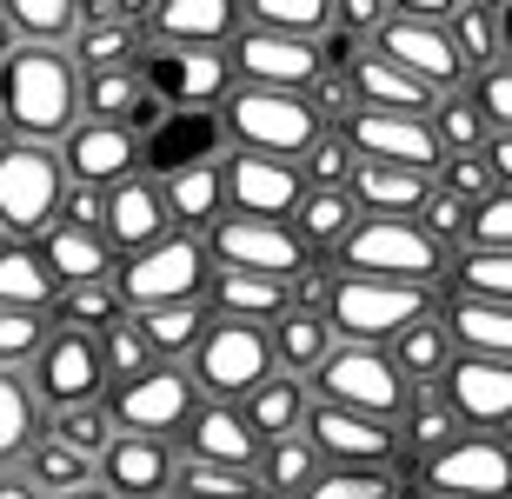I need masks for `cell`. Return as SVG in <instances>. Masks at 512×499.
<instances>
[{"instance_id":"6da1fadb","label":"cell","mask_w":512,"mask_h":499,"mask_svg":"<svg viewBox=\"0 0 512 499\" xmlns=\"http://www.w3.org/2000/svg\"><path fill=\"white\" fill-rule=\"evenodd\" d=\"M0 120H7V140H34V147H54L80 120V74L67 67L60 47H14L7 54Z\"/></svg>"},{"instance_id":"7a4b0ae2","label":"cell","mask_w":512,"mask_h":499,"mask_svg":"<svg viewBox=\"0 0 512 499\" xmlns=\"http://www.w3.org/2000/svg\"><path fill=\"white\" fill-rule=\"evenodd\" d=\"M320 320L340 346H393L406 327L433 320V293L413 287H386V280H326L320 287Z\"/></svg>"},{"instance_id":"3957f363","label":"cell","mask_w":512,"mask_h":499,"mask_svg":"<svg viewBox=\"0 0 512 499\" xmlns=\"http://www.w3.org/2000/svg\"><path fill=\"white\" fill-rule=\"evenodd\" d=\"M333 267L340 280H386V287H413L426 293L446 273V253L413 227V220H360L333 247Z\"/></svg>"},{"instance_id":"277c9868","label":"cell","mask_w":512,"mask_h":499,"mask_svg":"<svg viewBox=\"0 0 512 499\" xmlns=\"http://www.w3.org/2000/svg\"><path fill=\"white\" fill-rule=\"evenodd\" d=\"M220 127H227V154H260V160H293L326 134L306 94H260V87H233L220 100Z\"/></svg>"},{"instance_id":"5b68a950","label":"cell","mask_w":512,"mask_h":499,"mask_svg":"<svg viewBox=\"0 0 512 499\" xmlns=\"http://www.w3.org/2000/svg\"><path fill=\"white\" fill-rule=\"evenodd\" d=\"M213 280V260L193 233H167L160 247L114 260V300L127 313H153V307H180V300H200Z\"/></svg>"},{"instance_id":"8992f818","label":"cell","mask_w":512,"mask_h":499,"mask_svg":"<svg viewBox=\"0 0 512 499\" xmlns=\"http://www.w3.org/2000/svg\"><path fill=\"white\" fill-rule=\"evenodd\" d=\"M306 400L340 406V413H366V420L393 426L399 406H406V380L386 366L380 346H340L333 340V353L306 373Z\"/></svg>"},{"instance_id":"52a82bcc","label":"cell","mask_w":512,"mask_h":499,"mask_svg":"<svg viewBox=\"0 0 512 499\" xmlns=\"http://www.w3.org/2000/svg\"><path fill=\"white\" fill-rule=\"evenodd\" d=\"M60 193H67V180H60L54 147H34V140L0 147V233L14 247H34L40 233L54 227Z\"/></svg>"},{"instance_id":"ba28073f","label":"cell","mask_w":512,"mask_h":499,"mask_svg":"<svg viewBox=\"0 0 512 499\" xmlns=\"http://www.w3.org/2000/svg\"><path fill=\"white\" fill-rule=\"evenodd\" d=\"M193 406H200V393H193V380L180 366H147L140 380L107 386L100 413H107V426L120 440H167L173 446V433L193 420Z\"/></svg>"},{"instance_id":"9c48e42d","label":"cell","mask_w":512,"mask_h":499,"mask_svg":"<svg viewBox=\"0 0 512 499\" xmlns=\"http://www.w3.org/2000/svg\"><path fill=\"white\" fill-rule=\"evenodd\" d=\"M193 380V393L213 406H240L253 386L273 380V360H266V333L260 327H227V320H213L193 346V360L180 366Z\"/></svg>"},{"instance_id":"30bf717a","label":"cell","mask_w":512,"mask_h":499,"mask_svg":"<svg viewBox=\"0 0 512 499\" xmlns=\"http://www.w3.org/2000/svg\"><path fill=\"white\" fill-rule=\"evenodd\" d=\"M213 273H266V280H300L306 273V247L280 220H240V213H220L207 233H200Z\"/></svg>"},{"instance_id":"8fae6325","label":"cell","mask_w":512,"mask_h":499,"mask_svg":"<svg viewBox=\"0 0 512 499\" xmlns=\"http://www.w3.org/2000/svg\"><path fill=\"white\" fill-rule=\"evenodd\" d=\"M419 486L433 499H512V453L506 440L459 433L453 446L419 460Z\"/></svg>"},{"instance_id":"7c38bea8","label":"cell","mask_w":512,"mask_h":499,"mask_svg":"<svg viewBox=\"0 0 512 499\" xmlns=\"http://www.w3.org/2000/svg\"><path fill=\"white\" fill-rule=\"evenodd\" d=\"M27 393L40 400V413H67V406H100L107 400V366H100L87 333H47V346L34 353V366L20 373Z\"/></svg>"},{"instance_id":"4fadbf2b","label":"cell","mask_w":512,"mask_h":499,"mask_svg":"<svg viewBox=\"0 0 512 499\" xmlns=\"http://www.w3.org/2000/svg\"><path fill=\"white\" fill-rule=\"evenodd\" d=\"M227 67H233V87L306 94V87L326 74V54L313 40H280V34H260V27H240V34L227 40Z\"/></svg>"},{"instance_id":"5bb4252c","label":"cell","mask_w":512,"mask_h":499,"mask_svg":"<svg viewBox=\"0 0 512 499\" xmlns=\"http://www.w3.org/2000/svg\"><path fill=\"white\" fill-rule=\"evenodd\" d=\"M133 74L160 107H220L233 94L227 47H200V54H173V47H140Z\"/></svg>"},{"instance_id":"9a60e30c","label":"cell","mask_w":512,"mask_h":499,"mask_svg":"<svg viewBox=\"0 0 512 499\" xmlns=\"http://www.w3.org/2000/svg\"><path fill=\"white\" fill-rule=\"evenodd\" d=\"M300 433L320 453V466H373V473H393L399 466V433L386 420H366V413H340V406L306 400Z\"/></svg>"},{"instance_id":"2e32d148","label":"cell","mask_w":512,"mask_h":499,"mask_svg":"<svg viewBox=\"0 0 512 499\" xmlns=\"http://www.w3.org/2000/svg\"><path fill=\"white\" fill-rule=\"evenodd\" d=\"M366 54H380L386 67H399V74H413L419 87H433V94H459L466 87V67H459L453 40H446V27H433V20H413V14H386V27L373 34V47Z\"/></svg>"},{"instance_id":"e0dca14e","label":"cell","mask_w":512,"mask_h":499,"mask_svg":"<svg viewBox=\"0 0 512 499\" xmlns=\"http://www.w3.org/2000/svg\"><path fill=\"white\" fill-rule=\"evenodd\" d=\"M433 393L453 406L459 433L499 440L506 420H512V360H466V353H453V366L439 373Z\"/></svg>"},{"instance_id":"ac0fdd59","label":"cell","mask_w":512,"mask_h":499,"mask_svg":"<svg viewBox=\"0 0 512 499\" xmlns=\"http://www.w3.org/2000/svg\"><path fill=\"white\" fill-rule=\"evenodd\" d=\"M54 160H60V180L67 187H120V180H133L140 173V140L127 134V127H100V120H74L67 134L54 140Z\"/></svg>"},{"instance_id":"d6986e66","label":"cell","mask_w":512,"mask_h":499,"mask_svg":"<svg viewBox=\"0 0 512 499\" xmlns=\"http://www.w3.org/2000/svg\"><path fill=\"white\" fill-rule=\"evenodd\" d=\"M167 233H173V220H167V200H160L153 173H133V180L100 193V240H107L114 260H133V253L160 247Z\"/></svg>"},{"instance_id":"ffe728a7","label":"cell","mask_w":512,"mask_h":499,"mask_svg":"<svg viewBox=\"0 0 512 499\" xmlns=\"http://www.w3.org/2000/svg\"><path fill=\"white\" fill-rule=\"evenodd\" d=\"M140 14L147 7H127V0H94L80 7L74 40L60 47L74 74H114V67H133L140 60Z\"/></svg>"},{"instance_id":"44dd1931","label":"cell","mask_w":512,"mask_h":499,"mask_svg":"<svg viewBox=\"0 0 512 499\" xmlns=\"http://www.w3.org/2000/svg\"><path fill=\"white\" fill-rule=\"evenodd\" d=\"M240 34V7L233 0H167L140 14V47H173V54H200V47H227Z\"/></svg>"},{"instance_id":"7402d4cb","label":"cell","mask_w":512,"mask_h":499,"mask_svg":"<svg viewBox=\"0 0 512 499\" xmlns=\"http://www.w3.org/2000/svg\"><path fill=\"white\" fill-rule=\"evenodd\" d=\"M220 187H227V213L240 220H280L293 213L300 200V173L286 167V160H260V154H220Z\"/></svg>"},{"instance_id":"603a6c76","label":"cell","mask_w":512,"mask_h":499,"mask_svg":"<svg viewBox=\"0 0 512 499\" xmlns=\"http://www.w3.org/2000/svg\"><path fill=\"white\" fill-rule=\"evenodd\" d=\"M346 147L373 167H406V173H439V147L426 134V120H406V114H353L346 127Z\"/></svg>"},{"instance_id":"cb8c5ba5","label":"cell","mask_w":512,"mask_h":499,"mask_svg":"<svg viewBox=\"0 0 512 499\" xmlns=\"http://www.w3.org/2000/svg\"><path fill=\"white\" fill-rule=\"evenodd\" d=\"M200 307L213 320H227V327H260L266 333L286 307H300V287L293 280H266V273H213Z\"/></svg>"},{"instance_id":"d4e9b609","label":"cell","mask_w":512,"mask_h":499,"mask_svg":"<svg viewBox=\"0 0 512 499\" xmlns=\"http://www.w3.org/2000/svg\"><path fill=\"white\" fill-rule=\"evenodd\" d=\"M94 480L114 499H167L173 480V446L167 440H107V453L94 460Z\"/></svg>"},{"instance_id":"484cf974","label":"cell","mask_w":512,"mask_h":499,"mask_svg":"<svg viewBox=\"0 0 512 499\" xmlns=\"http://www.w3.org/2000/svg\"><path fill=\"white\" fill-rule=\"evenodd\" d=\"M173 453L180 460H207V466H247L253 473V433H247V420H240V406H213V400H200L193 406V420L173 433Z\"/></svg>"},{"instance_id":"4316f807","label":"cell","mask_w":512,"mask_h":499,"mask_svg":"<svg viewBox=\"0 0 512 499\" xmlns=\"http://www.w3.org/2000/svg\"><path fill=\"white\" fill-rule=\"evenodd\" d=\"M160 200H167L173 233H200L227 213V187H220V160H173L167 180H160Z\"/></svg>"},{"instance_id":"83f0119b","label":"cell","mask_w":512,"mask_h":499,"mask_svg":"<svg viewBox=\"0 0 512 499\" xmlns=\"http://www.w3.org/2000/svg\"><path fill=\"white\" fill-rule=\"evenodd\" d=\"M80 120H100V127H127L133 140L160 120V100L140 87L133 67H114V74H80Z\"/></svg>"},{"instance_id":"f1b7e54d","label":"cell","mask_w":512,"mask_h":499,"mask_svg":"<svg viewBox=\"0 0 512 499\" xmlns=\"http://www.w3.org/2000/svg\"><path fill=\"white\" fill-rule=\"evenodd\" d=\"M346 74H353V94H360V114H406V120H426L433 114V87H419L413 74H399V67H386L380 54H353L346 60Z\"/></svg>"},{"instance_id":"f546056e","label":"cell","mask_w":512,"mask_h":499,"mask_svg":"<svg viewBox=\"0 0 512 499\" xmlns=\"http://www.w3.org/2000/svg\"><path fill=\"white\" fill-rule=\"evenodd\" d=\"M333 353V333H326V320H320V307H286L273 327H266V360H273V373L280 380H300L306 386V373Z\"/></svg>"},{"instance_id":"4dcf8cb0","label":"cell","mask_w":512,"mask_h":499,"mask_svg":"<svg viewBox=\"0 0 512 499\" xmlns=\"http://www.w3.org/2000/svg\"><path fill=\"white\" fill-rule=\"evenodd\" d=\"M40 267L54 273L60 287H80V280H114V253H107V240H100L94 227H47L34 240Z\"/></svg>"},{"instance_id":"1f68e13d","label":"cell","mask_w":512,"mask_h":499,"mask_svg":"<svg viewBox=\"0 0 512 499\" xmlns=\"http://www.w3.org/2000/svg\"><path fill=\"white\" fill-rule=\"evenodd\" d=\"M446 346L466 353V360H512V307H486V300H459L439 320Z\"/></svg>"},{"instance_id":"d6a6232c","label":"cell","mask_w":512,"mask_h":499,"mask_svg":"<svg viewBox=\"0 0 512 499\" xmlns=\"http://www.w3.org/2000/svg\"><path fill=\"white\" fill-rule=\"evenodd\" d=\"M426 173H406V167H373V160H360V173H353V207H360V220H413L419 200H426Z\"/></svg>"},{"instance_id":"836d02e7","label":"cell","mask_w":512,"mask_h":499,"mask_svg":"<svg viewBox=\"0 0 512 499\" xmlns=\"http://www.w3.org/2000/svg\"><path fill=\"white\" fill-rule=\"evenodd\" d=\"M353 227H360L353 193H326V187H306L300 200H293V213H286V233H293L306 253H333Z\"/></svg>"},{"instance_id":"e575fe53","label":"cell","mask_w":512,"mask_h":499,"mask_svg":"<svg viewBox=\"0 0 512 499\" xmlns=\"http://www.w3.org/2000/svg\"><path fill=\"white\" fill-rule=\"evenodd\" d=\"M133 327H140V340H147L153 366H187V360H193V346H200V333L213 327V313L200 307V300H180V307L133 313Z\"/></svg>"},{"instance_id":"d590c367","label":"cell","mask_w":512,"mask_h":499,"mask_svg":"<svg viewBox=\"0 0 512 499\" xmlns=\"http://www.w3.org/2000/svg\"><path fill=\"white\" fill-rule=\"evenodd\" d=\"M240 420H247L253 446L293 440V433H300V420H306V386H300V380H280V373H273L266 386H253L247 400H240Z\"/></svg>"},{"instance_id":"8d00e7d4","label":"cell","mask_w":512,"mask_h":499,"mask_svg":"<svg viewBox=\"0 0 512 499\" xmlns=\"http://www.w3.org/2000/svg\"><path fill=\"white\" fill-rule=\"evenodd\" d=\"M320 473H326V466H320V453L306 446V433L273 440V446H260V453H253V480H260L266 499H300L306 486L320 480Z\"/></svg>"},{"instance_id":"74e56055","label":"cell","mask_w":512,"mask_h":499,"mask_svg":"<svg viewBox=\"0 0 512 499\" xmlns=\"http://www.w3.org/2000/svg\"><path fill=\"white\" fill-rule=\"evenodd\" d=\"M40 433H47V413L27 393V380L20 373H0V473H14Z\"/></svg>"},{"instance_id":"f35d334b","label":"cell","mask_w":512,"mask_h":499,"mask_svg":"<svg viewBox=\"0 0 512 499\" xmlns=\"http://www.w3.org/2000/svg\"><path fill=\"white\" fill-rule=\"evenodd\" d=\"M386 366L406 380V393H419V386H439V373L453 366V346H446L439 320H419V327L399 333V340L386 346Z\"/></svg>"},{"instance_id":"ab89813d","label":"cell","mask_w":512,"mask_h":499,"mask_svg":"<svg viewBox=\"0 0 512 499\" xmlns=\"http://www.w3.org/2000/svg\"><path fill=\"white\" fill-rule=\"evenodd\" d=\"M120 300H114V280H80V287H60L54 307H47V327L54 333H87L94 340L100 327H114L120 320Z\"/></svg>"},{"instance_id":"60d3db41","label":"cell","mask_w":512,"mask_h":499,"mask_svg":"<svg viewBox=\"0 0 512 499\" xmlns=\"http://www.w3.org/2000/svg\"><path fill=\"white\" fill-rule=\"evenodd\" d=\"M240 27H260V34H280V40H313L320 47L333 34V0H253Z\"/></svg>"},{"instance_id":"b9f144b4","label":"cell","mask_w":512,"mask_h":499,"mask_svg":"<svg viewBox=\"0 0 512 499\" xmlns=\"http://www.w3.org/2000/svg\"><path fill=\"white\" fill-rule=\"evenodd\" d=\"M393 433H399V453L413 446L419 460H426V453H439V446H453V440H459V420H453V406L439 400L433 386H419V393H406V406H399Z\"/></svg>"},{"instance_id":"7bdbcfd3","label":"cell","mask_w":512,"mask_h":499,"mask_svg":"<svg viewBox=\"0 0 512 499\" xmlns=\"http://www.w3.org/2000/svg\"><path fill=\"white\" fill-rule=\"evenodd\" d=\"M54 293H60V280L40 267L34 247H0V307L47 313V307H54Z\"/></svg>"},{"instance_id":"ee69618b","label":"cell","mask_w":512,"mask_h":499,"mask_svg":"<svg viewBox=\"0 0 512 499\" xmlns=\"http://www.w3.org/2000/svg\"><path fill=\"white\" fill-rule=\"evenodd\" d=\"M0 20L14 27L20 47H67L74 27H80V7L74 0H7Z\"/></svg>"},{"instance_id":"f6af8a7d","label":"cell","mask_w":512,"mask_h":499,"mask_svg":"<svg viewBox=\"0 0 512 499\" xmlns=\"http://www.w3.org/2000/svg\"><path fill=\"white\" fill-rule=\"evenodd\" d=\"M453 273V293L459 300H486V307H512V253H479V247H459L446 260Z\"/></svg>"},{"instance_id":"bcb514c9","label":"cell","mask_w":512,"mask_h":499,"mask_svg":"<svg viewBox=\"0 0 512 499\" xmlns=\"http://www.w3.org/2000/svg\"><path fill=\"white\" fill-rule=\"evenodd\" d=\"M167 493L173 499H266L247 466H207V460H180V453H173Z\"/></svg>"},{"instance_id":"7dc6e473","label":"cell","mask_w":512,"mask_h":499,"mask_svg":"<svg viewBox=\"0 0 512 499\" xmlns=\"http://www.w3.org/2000/svg\"><path fill=\"white\" fill-rule=\"evenodd\" d=\"M14 473H20L27 486H34L40 499H54V493H74L80 480H94V466L80 460V453H67L60 440H47V433H40V440L27 446V460H20Z\"/></svg>"},{"instance_id":"c3c4849f","label":"cell","mask_w":512,"mask_h":499,"mask_svg":"<svg viewBox=\"0 0 512 499\" xmlns=\"http://www.w3.org/2000/svg\"><path fill=\"white\" fill-rule=\"evenodd\" d=\"M446 40H453V54L466 74H479V67H493L499 60V34H493V7L486 0H459V14L446 20Z\"/></svg>"},{"instance_id":"681fc988","label":"cell","mask_w":512,"mask_h":499,"mask_svg":"<svg viewBox=\"0 0 512 499\" xmlns=\"http://www.w3.org/2000/svg\"><path fill=\"white\" fill-rule=\"evenodd\" d=\"M426 134H433L439 160H459V154H473L479 140H486V127H479V114H473L466 94H439L433 114H426Z\"/></svg>"},{"instance_id":"f907efd6","label":"cell","mask_w":512,"mask_h":499,"mask_svg":"<svg viewBox=\"0 0 512 499\" xmlns=\"http://www.w3.org/2000/svg\"><path fill=\"white\" fill-rule=\"evenodd\" d=\"M293 173H300V187L346 193V187H353V173H360V154L346 147V134H320L300 160H293Z\"/></svg>"},{"instance_id":"816d5d0a","label":"cell","mask_w":512,"mask_h":499,"mask_svg":"<svg viewBox=\"0 0 512 499\" xmlns=\"http://www.w3.org/2000/svg\"><path fill=\"white\" fill-rule=\"evenodd\" d=\"M94 353H100V366H107V386L140 380V373L153 366L147 340H140V327H133V313H120L114 327H100V333H94Z\"/></svg>"},{"instance_id":"f5cc1de1","label":"cell","mask_w":512,"mask_h":499,"mask_svg":"<svg viewBox=\"0 0 512 499\" xmlns=\"http://www.w3.org/2000/svg\"><path fill=\"white\" fill-rule=\"evenodd\" d=\"M459 94L473 100V114L486 134H512V67L506 60H493V67H479V74H466V87Z\"/></svg>"},{"instance_id":"db71d44e","label":"cell","mask_w":512,"mask_h":499,"mask_svg":"<svg viewBox=\"0 0 512 499\" xmlns=\"http://www.w3.org/2000/svg\"><path fill=\"white\" fill-rule=\"evenodd\" d=\"M47 440H60L67 453H80V460L94 466L107 453V440H114V426H107L100 406H67V413H47Z\"/></svg>"},{"instance_id":"11a10c76","label":"cell","mask_w":512,"mask_h":499,"mask_svg":"<svg viewBox=\"0 0 512 499\" xmlns=\"http://www.w3.org/2000/svg\"><path fill=\"white\" fill-rule=\"evenodd\" d=\"M300 499H399V473H373V466H326Z\"/></svg>"},{"instance_id":"9f6ffc18","label":"cell","mask_w":512,"mask_h":499,"mask_svg":"<svg viewBox=\"0 0 512 499\" xmlns=\"http://www.w3.org/2000/svg\"><path fill=\"white\" fill-rule=\"evenodd\" d=\"M306 107H313V120H320L326 134H346V127H353V114H360L353 74H346V67H326V74L306 87Z\"/></svg>"},{"instance_id":"6f0895ef","label":"cell","mask_w":512,"mask_h":499,"mask_svg":"<svg viewBox=\"0 0 512 499\" xmlns=\"http://www.w3.org/2000/svg\"><path fill=\"white\" fill-rule=\"evenodd\" d=\"M47 313H14L0 307V373H27L34 366V353L47 346Z\"/></svg>"},{"instance_id":"680465c9","label":"cell","mask_w":512,"mask_h":499,"mask_svg":"<svg viewBox=\"0 0 512 499\" xmlns=\"http://www.w3.org/2000/svg\"><path fill=\"white\" fill-rule=\"evenodd\" d=\"M466 247L479 253H512V187L486 193L466 207Z\"/></svg>"},{"instance_id":"91938a15","label":"cell","mask_w":512,"mask_h":499,"mask_svg":"<svg viewBox=\"0 0 512 499\" xmlns=\"http://www.w3.org/2000/svg\"><path fill=\"white\" fill-rule=\"evenodd\" d=\"M386 14H393L386 0H346V7H333V34L360 47V40H373L386 27Z\"/></svg>"},{"instance_id":"94428289","label":"cell","mask_w":512,"mask_h":499,"mask_svg":"<svg viewBox=\"0 0 512 499\" xmlns=\"http://www.w3.org/2000/svg\"><path fill=\"white\" fill-rule=\"evenodd\" d=\"M60 227H94L100 233V193L94 187H67L60 193V213H54Z\"/></svg>"},{"instance_id":"6125c7cd","label":"cell","mask_w":512,"mask_h":499,"mask_svg":"<svg viewBox=\"0 0 512 499\" xmlns=\"http://www.w3.org/2000/svg\"><path fill=\"white\" fill-rule=\"evenodd\" d=\"M473 160L486 167V180H493V187H506V180H512V134H486L473 147Z\"/></svg>"},{"instance_id":"be15d7a7","label":"cell","mask_w":512,"mask_h":499,"mask_svg":"<svg viewBox=\"0 0 512 499\" xmlns=\"http://www.w3.org/2000/svg\"><path fill=\"white\" fill-rule=\"evenodd\" d=\"M0 499H40V493L20 480V473H0Z\"/></svg>"},{"instance_id":"e7e4bbea","label":"cell","mask_w":512,"mask_h":499,"mask_svg":"<svg viewBox=\"0 0 512 499\" xmlns=\"http://www.w3.org/2000/svg\"><path fill=\"white\" fill-rule=\"evenodd\" d=\"M54 499H114V493H107V486H100V480H80L74 493H54Z\"/></svg>"},{"instance_id":"03108f58","label":"cell","mask_w":512,"mask_h":499,"mask_svg":"<svg viewBox=\"0 0 512 499\" xmlns=\"http://www.w3.org/2000/svg\"><path fill=\"white\" fill-rule=\"evenodd\" d=\"M20 40H14V27H7V20H0V67H7V54H14Z\"/></svg>"},{"instance_id":"003e7915","label":"cell","mask_w":512,"mask_h":499,"mask_svg":"<svg viewBox=\"0 0 512 499\" xmlns=\"http://www.w3.org/2000/svg\"><path fill=\"white\" fill-rule=\"evenodd\" d=\"M0 147H7V120H0Z\"/></svg>"}]
</instances>
